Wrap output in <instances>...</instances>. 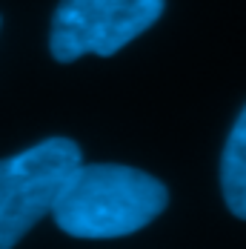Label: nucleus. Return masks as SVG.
<instances>
[{"label":"nucleus","instance_id":"obj_4","mask_svg":"<svg viewBox=\"0 0 246 249\" xmlns=\"http://www.w3.org/2000/svg\"><path fill=\"white\" fill-rule=\"evenodd\" d=\"M221 189L232 215L246 221V106L229 132L221 158Z\"/></svg>","mask_w":246,"mask_h":249},{"label":"nucleus","instance_id":"obj_3","mask_svg":"<svg viewBox=\"0 0 246 249\" xmlns=\"http://www.w3.org/2000/svg\"><path fill=\"white\" fill-rule=\"evenodd\" d=\"M166 0H63L52 18L49 49L60 63L109 57L158 23Z\"/></svg>","mask_w":246,"mask_h":249},{"label":"nucleus","instance_id":"obj_1","mask_svg":"<svg viewBox=\"0 0 246 249\" xmlns=\"http://www.w3.org/2000/svg\"><path fill=\"white\" fill-rule=\"evenodd\" d=\"M169 203L166 186L121 163H77L52 203L54 224L74 238H121L152 224Z\"/></svg>","mask_w":246,"mask_h":249},{"label":"nucleus","instance_id":"obj_2","mask_svg":"<svg viewBox=\"0 0 246 249\" xmlns=\"http://www.w3.org/2000/svg\"><path fill=\"white\" fill-rule=\"evenodd\" d=\"M83 160L69 138H49L0 160V249L15 247L52 212L60 186Z\"/></svg>","mask_w":246,"mask_h":249}]
</instances>
